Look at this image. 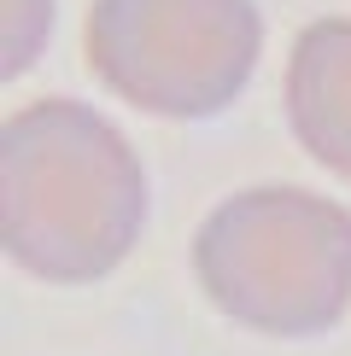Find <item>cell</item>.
Instances as JSON below:
<instances>
[{
  "label": "cell",
  "mask_w": 351,
  "mask_h": 356,
  "mask_svg": "<svg viewBox=\"0 0 351 356\" xmlns=\"http://www.w3.org/2000/svg\"><path fill=\"white\" fill-rule=\"evenodd\" d=\"M153 187L129 135L70 94L0 117V257L47 286H94L135 251Z\"/></svg>",
  "instance_id": "obj_1"
},
{
  "label": "cell",
  "mask_w": 351,
  "mask_h": 356,
  "mask_svg": "<svg viewBox=\"0 0 351 356\" xmlns=\"http://www.w3.org/2000/svg\"><path fill=\"white\" fill-rule=\"evenodd\" d=\"M199 298L258 339H316L351 309V204L263 181L205 211L187 245Z\"/></svg>",
  "instance_id": "obj_2"
},
{
  "label": "cell",
  "mask_w": 351,
  "mask_h": 356,
  "mask_svg": "<svg viewBox=\"0 0 351 356\" xmlns=\"http://www.w3.org/2000/svg\"><path fill=\"white\" fill-rule=\"evenodd\" d=\"M82 58L135 117L211 123L263 58V12L258 0H94Z\"/></svg>",
  "instance_id": "obj_3"
},
{
  "label": "cell",
  "mask_w": 351,
  "mask_h": 356,
  "mask_svg": "<svg viewBox=\"0 0 351 356\" xmlns=\"http://www.w3.org/2000/svg\"><path fill=\"white\" fill-rule=\"evenodd\" d=\"M281 117L299 152L322 175L351 187V18H316L292 35Z\"/></svg>",
  "instance_id": "obj_4"
},
{
  "label": "cell",
  "mask_w": 351,
  "mask_h": 356,
  "mask_svg": "<svg viewBox=\"0 0 351 356\" xmlns=\"http://www.w3.org/2000/svg\"><path fill=\"white\" fill-rule=\"evenodd\" d=\"M53 0H0V82L36 70L41 47L53 41Z\"/></svg>",
  "instance_id": "obj_5"
}]
</instances>
